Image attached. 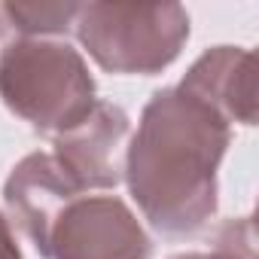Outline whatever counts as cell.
I'll return each instance as SVG.
<instances>
[{"instance_id": "obj_9", "label": "cell", "mask_w": 259, "mask_h": 259, "mask_svg": "<svg viewBox=\"0 0 259 259\" xmlns=\"http://www.w3.org/2000/svg\"><path fill=\"white\" fill-rule=\"evenodd\" d=\"M207 259H256V223L253 217L229 220L220 226L213 253Z\"/></svg>"}, {"instance_id": "obj_12", "label": "cell", "mask_w": 259, "mask_h": 259, "mask_svg": "<svg viewBox=\"0 0 259 259\" xmlns=\"http://www.w3.org/2000/svg\"><path fill=\"white\" fill-rule=\"evenodd\" d=\"M177 259H207V256H201V253H186V256H177Z\"/></svg>"}, {"instance_id": "obj_1", "label": "cell", "mask_w": 259, "mask_h": 259, "mask_svg": "<svg viewBox=\"0 0 259 259\" xmlns=\"http://www.w3.org/2000/svg\"><path fill=\"white\" fill-rule=\"evenodd\" d=\"M232 125L180 85L159 89L125 153V183L162 235H192L217 213V171Z\"/></svg>"}, {"instance_id": "obj_11", "label": "cell", "mask_w": 259, "mask_h": 259, "mask_svg": "<svg viewBox=\"0 0 259 259\" xmlns=\"http://www.w3.org/2000/svg\"><path fill=\"white\" fill-rule=\"evenodd\" d=\"M4 28H7V22H4V16H0V52H4Z\"/></svg>"}, {"instance_id": "obj_4", "label": "cell", "mask_w": 259, "mask_h": 259, "mask_svg": "<svg viewBox=\"0 0 259 259\" xmlns=\"http://www.w3.org/2000/svg\"><path fill=\"white\" fill-rule=\"evenodd\" d=\"M153 241L122 198L79 195L58 217L46 259H150Z\"/></svg>"}, {"instance_id": "obj_2", "label": "cell", "mask_w": 259, "mask_h": 259, "mask_svg": "<svg viewBox=\"0 0 259 259\" xmlns=\"http://www.w3.org/2000/svg\"><path fill=\"white\" fill-rule=\"evenodd\" d=\"M0 98L37 132L61 135L95 107L85 58L64 40L19 37L0 52Z\"/></svg>"}, {"instance_id": "obj_7", "label": "cell", "mask_w": 259, "mask_h": 259, "mask_svg": "<svg viewBox=\"0 0 259 259\" xmlns=\"http://www.w3.org/2000/svg\"><path fill=\"white\" fill-rule=\"evenodd\" d=\"M180 89L204 101L226 122H256V58L238 46L207 49L180 79Z\"/></svg>"}, {"instance_id": "obj_10", "label": "cell", "mask_w": 259, "mask_h": 259, "mask_svg": "<svg viewBox=\"0 0 259 259\" xmlns=\"http://www.w3.org/2000/svg\"><path fill=\"white\" fill-rule=\"evenodd\" d=\"M0 259H22V250H19V241L13 235V226L10 220L0 213Z\"/></svg>"}, {"instance_id": "obj_6", "label": "cell", "mask_w": 259, "mask_h": 259, "mask_svg": "<svg viewBox=\"0 0 259 259\" xmlns=\"http://www.w3.org/2000/svg\"><path fill=\"white\" fill-rule=\"evenodd\" d=\"M85 189L70 177V171L52 153H31L25 156L4 183V201L10 220L34 241L40 256L49 250V235L58 217L76 201Z\"/></svg>"}, {"instance_id": "obj_3", "label": "cell", "mask_w": 259, "mask_h": 259, "mask_svg": "<svg viewBox=\"0 0 259 259\" xmlns=\"http://www.w3.org/2000/svg\"><path fill=\"white\" fill-rule=\"evenodd\" d=\"M73 31L110 73H159L189 40L180 4H79Z\"/></svg>"}, {"instance_id": "obj_8", "label": "cell", "mask_w": 259, "mask_h": 259, "mask_svg": "<svg viewBox=\"0 0 259 259\" xmlns=\"http://www.w3.org/2000/svg\"><path fill=\"white\" fill-rule=\"evenodd\" d=\"M79 4H4L0 16L22 37H49L73 28Z\"/></svg>"}, {"instance_id": "obj_5", "label": "cell", "mask_w": 259, "mask_h": 259, "mask_svg": "<svg viewBox=\"0 0 259 259\" xmlns=\"http://www.w3.org/2000/svg\"><path fill=\"white\" fill-rule=\"evenodd\" d=\"M132 119L116 104L95 101L85 119L55 135V159L82 189H113L125 180Z\"/></svg>"}]
</instances>
